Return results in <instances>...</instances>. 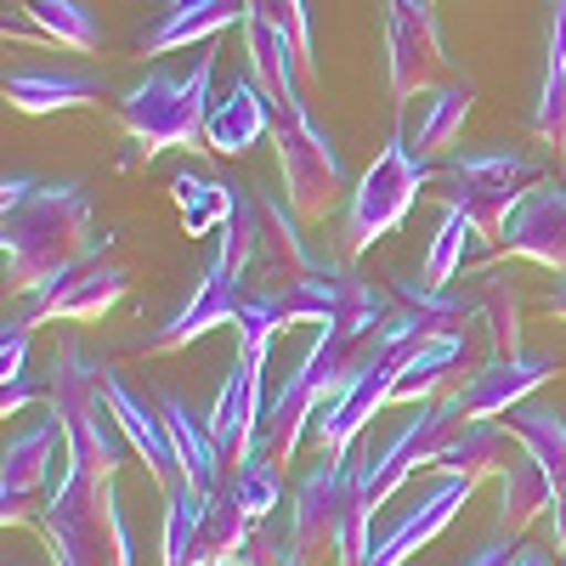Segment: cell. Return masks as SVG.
I'll use <instances>...</instances> for the list:
<instances>
[{"mask_svg": "<svg viewBox=\"0 0 566 566\" xmlns=\"http://www.w3.org/2000/svg\"><path fill=\"white\" fill-rule=\"evenodd\" d=\"M0 244H7V283L12 295H45L52 283L80 272L85 261H103L114 244L108 232L91 239V199L80 181H34L29 199L0 210Z\"/></svg>", "mask_w": 566, "mask_h": 566, "instance_id": "cell-1", "label": "cell"}, {"mask_svg": "<svg viewBox=\"0 0 566 566\" xmlns=\"http://www.w3.org/2000/svg\"><path fill=\"white\" fill-rule=\"evenodd\" d=\"M40 533L52 544L57 566H136L130 527L114 499V476L69 470V482L40 510Z\"/></svg>", "mask_w": 566, "mask_h": 566, "instance_id": "cell-2", "label": "cell"}, {"mask_svg": "<svg viewBox=\"0 0 566 566\" xmlns=\"http://www.w3.org/2000/svg\"><path fill=\"white\" fill-rule=\"evenodd\" d=\"M210 80H216V45H199L193 74H148L136 80L119 97V125L130 130V142H142L148 154L165 148H199L205 142V119H210Z\"/></svg>", "mask_w": 566, "mask_h": 566, "instance_id": "cell-3", "label": "cell"}, {"mask_svg": "<svg viewBox=\"0 0 566 566\" xmlns=\"http://www.w3.org/2000/svg\"><path fill=\"white\" fill-rule=\"evenodd\" d=\"M442 181H448L442 205H459L470 216V227H476V239L499 244L515 205L527 199V187L544 181V159H533L522 148H470L442 165Z\"/></svg>", "mask_w": 566, "mask_h": 566, "instance_id": "cell-4", "label": "cell"}, {"mask_svg": "<svg viewBox=\"0 0 566 566\" xmlns=\"http://www.w3.org/2000/svg\"><path fill=\"white\" fill-rule=\"evenodd\" d=\"M424 181H431V159H419V154L408 148V136L391 130V136H386V148H380V159L363 170L357 193L346 199V221H340V232H346V255H363V250L380 244L386 232L408 216V205L419 199V187H424Z\"/></svg>", "mask_w": 566, "mask_h": 566, "instance_id": "cell-5", "label": "cell"}, {"mask_svg": "<svg viewBox=\"0 0 566 566\" xmlns=\"http://www.w3.org/2000/svg\"><path fill=\"white\" fill-rule=\"evenodd\" d=\"M464 424V413L453 408V397H442V402H419V413L402 424V431L380 448V453H368L363 464H357V499L368 504V510H386L391 504V493L413 476V470H431L437 464V453L448 448V437Z\"/></svg>", "mask_w": 566, "mask_h": 566, "instance_id": "cell-6", "label": "cell"}, {"mask_svg": "<svg viewBox=\"0 0 566 566\" xmlns=\"http://www.w3.org/2000/svg\"><path fill=\"white\" fill-rule=\"evenodd\" d=\"M69 437L57 413L52 419H29L23 431L7 442V459H0V522H29L34 515V499H52L63 482H69Z\"/></svg>", "mask_w": 566, "mask_h": 566, "instance_id": "cell-7", "label": "cell"}, {"mask_svg": "<svg viewBox=\"0 0 566 566\" xmlns=\"http://www.w3.org/2000/svg\"><path fill=\"white\" fill-rule=\"evenodd\" d=\"M272 136H277V170H283V187H290V210L317 221L328 216V199L346 187V165L335 154V142H328L306 108L295 114H272Z\"/></svg>", "mask_w": 566, "mask_h": 566, "instance_id": "cell-8", "label": "cell"}, {"mask_svg": "<svg viewBox=\"0 0 566 566\" xmlns=\"http://www.w3.org/2000/svg\"><path fill=\"white\" fill-rule=\"evenodd\" d=\"M357 459H323L312 464V476L295 488V510H290V549H301L306 560L335 555V538L346 527V515L357 510Z\"/></svg>", "mask_w": 566, "mask_h": 566, "instance_id": "cell-9", "label": "cell"}, {"mask_svg": "<svg viewBox=\"0 0 566 566\" xmlns=\"http://www.w3.org/2000/svg\"><path fill=\"white\" fill-rule=\"evenodd\" d=\"M386 52H391V97L402 108L437 74H448V52H442L431 0H386Z\"/></svg>", "mask_w": 566, "mask_h": 566, "instance_id": "cell-10", "label": "cell"}, {"mask_svg": "<svg viewBox=\"0 0 566 566\" xmlns=\"http://www.w3.org/2000/svg\"><path fill=\"white\" fill-rule=\"evenodd\" d=\"M560 368H566L560 352L493 357V363H482V368L453 391V408H459L464 419H499V413H510L515 402H527V391H538L544 380H555Z\"/></svg>", "mask_w": 566, "mask_h": 566, "instance_id": "cell-11", "label": "cell"}, {"mask_svg": "<svg viewBox=\"0 0 566 566\" xmlns=\"http://www.w3.org/2000/svg\"><path fill=\"white\" fill-rule=\"evenodd\" d=\"M470 493H476V482H464V476H442V482H437L431 493H424L413 510H402L386 533H374V538H368L363 566H402L408 555H419V549L431 544V538L453 522V515L470 504Z\"/></svg>", "mask_w": 566, "mask_h": 566, "instance_id": "cell-12", "label": "cell"}, {"mask_svg": "<svg viewBox=\"0 0 566 566\" xmlns=\"http://www.w3.org/2000/svg\"><path fill=\"white\" fill-rule=\"evenodd\" d=\"M244 295H250V277L227 272L221 261H205V272H199V283H193V295L181 301V312H170V323H165L142 352H176V346L210 335V328H221V323H239Z\"/></svg>", "mask_w": 566, "mask_h": 566, "instance_id": "cell-13", "label": "cell"}, {"mask_svg": "<svg viewBox=\"0 0 566 566\" xmlns=\"http://www.w3.org/2000/svg\"><path fill=\"white\" fill-rule=\"evenodd\" d=\"M125 266H103V261H85L80 272H69L63 283H52L45 295L23 301V323H97L125 301Z\"/></svg>", "mask_w": 566, "mask_h": 566, "instance_id": "cell-14", "label": "cell"}, {"mask_svg": "<svg viewBox=\"0 0 566 566\" xmlns=\"http://www.w3.org/2000/svg\"><path fill=\"white\" fill-rule=\"evenodd\" d=\"M499 250L522 255V261H538L549 272H566V181L527 187V199L515 205Z\"/></svg>", "mask_w": 566, "mask_h": 566, "instance_id": "cell-15", "label": "cell"}, {"mask_svg": "<svg viewBox=\"0 0 566 566\" xmlns=\"http://www.w3.org/2000/svg\"><path fill=\"white\" fill-rule=\"evenodd\" d=\"M261 368H266V363H250V357L239 352V357H232V368H227V380H221V391H216V402H210V413H205L227 470L255 448V431H261V419H266Z\"/></svg>", "mask_w": 566, "mask_h": 566, "instance_id": "cell-16", "label": "cell"}, {"mask_svg": "<svg viewBox=\"0 0 566 566\" xmlns=\"http://www.w3.org/2000/svg\"><path fill=\"white\" fill-rule=\"evenodd\" d=\"M103 397H108V408H114V419H119L130 453H142V464H148V476H154L165 493L181 488V464H176V442H170L165 408L142 402V397L119 380V368H108V363H103Z\"/></svg>", "mask_w": 566, "mask_h": 566, "instance_id": "cell-17", "label": "cell"}, {"mask_svg": "<svg viewBox=\"0 0 566 566\" xmlns=\"http://www.w3.org/2000/svg\"><path fill=\"white\" fill-rule=\"evenodd\" d=\"M103 97V74L63 69V63H18L7 69V103L18 114H52V108H91Z\"/></svg>", "mask_w": 566, "mask_h": 566, "instance_id": "cell-18", "label": "cell"}, {"mask_svg": "<svg viewBox=\"0 0 566 566\" xmlns=\"http://www.w3.org/2000/svg\"><path fill=\"white\" fill-rule=\"evenodd\" d=\"M244 18H250V0H170L159 23L136 40V52L165 57V52H181V45H210L221 29L244 23Z\"/></svg>", "mask_w": 566, "mask_h": 566, "instance_id": "cell-19", "label": "cell"}, {"mask_svg": "<svg viewBox=\"0 0 566 566\" xmlns=\"http://www.w3.org/2000/svg\"><path fill=\"white\" fill-rule=\"evenodd\" d=\"M266 130H272V103L261 97V85L250 74L232 80L227 97H216L210 119H205V142L216 154H250Z\"/></svg>", "mask_w": 566, "mask_h": 566, "instance_id": "cell-20", "label": "cell"}, {"mask_svg": "<svg viewBox=\"0 0 566 566\" xmlns=\"http://www.w3.org/2000/svg\"><path fill=\"white\" fill-rule=\"evenodd\" d=\"M7 34L63 45V52H97L103 45L97 23H91L80 0H23V12H7Z\"/></svg>", "mask_w": 566, "mask_h": 566, "instance_id": "cell-21", "label": "cell"}, {"mask_svg": "<svg viewBox=\"0 0 566 566\" xmlns=\"http://www.w3.org/2000/svg\"><path fill=\"white\" fill-rule=\"evenodd\" d=\"M165 408V424H170V442H176V464H181V482H193L199 493H216L221 476H227V464H221V448L210 437V419H199L193 408H187L181 397H159Z\"/></svg>", "mask_w": 566, "mask_h": 566, "instance_id": "cell-22", "label": "cell"}, {"mask_svg": "<svg viewBox=\"0 0 566 566\" xmlns=\"http://www.w3.org/2000/svg\"><path fill=\"white\" fill-rule=\"evenodd\" d=\"M470 103H476L470 80H453V85H442V91H424V97H419V114H413V119H402L397 130L408 136V148H413L419 159H431V154H442L448 142L464 130Z\"/></svg>", "mask_w": 566, "mask_h": 566, "instance_id": "cell-23", "label": "cell"}, {"mask_svg": "<svg viewBox=\"0 0 566 566\" xmlns=\"http://www.w3.org/2000/svg\"><path fill=\"white\" fill-rule=\"evenodd\" d=\"M499 499H504V510H499V527L504 533H522L538 510H549L555 499H560V488H555V476L527 453V448H515L510 459H504V470H499Z\"/></svg>", "mask_w": 566, "mask_h": 566, "instance_id": "cell-24", "label": "cell"}, {"mask_svg": "<svg viewBox=\"0 0 566 566\" xmlns=\"http://www.w3.org/2000/svg\"><path fill=\"white\" fill-rule=\"evenodd\" d=\"M510 459V424H493V419H464L459 431L448 437V448L437 453L431 470L442 476H464V482H482L493 470H504Z\"/></svg>", "mask_w": 566, "mask_h": 566, "instance_id": "cell-25", "label": "cell"}, {"mask_svg": "<svg viewBox=\"0 0 566 566\" xmlns=\"http://www.w3.org/2000/svg\"><path fill=\"white\" fill-rule=\"evenodd\" d=\"M549 57H544V85H538V108H533V130L544 148H566V0H549Z\"/></svg>", "mask_w": 566, "mask_h": 566, "instance_id": "cell-26", "label": "cell"}, {"mask_svg": "<svg viewBox=\"0 0 566 566\" xmlns=\"http://www.w3.org/2000/svg\"><path fill=\"white\" fill-rule=\"evenodd\" d=\"M504 424H510V437L549 470L560 499H566V419L555 408H538V402H515Z\"/></svg>", "mask_w": 566, "mask_h": 566, "instance_id": "cell-27", "label": "cell"}, {"mask_svg": "<svg viewBox=\"0 0 566 566\" xmlns=\"http://www.w3.org/2000/svg\"><path fill=\"white\" fill-rule=\"evenodd\" d=\"M170 193L181 205V227L193 232V239H210V232H221V221L232 216L239 187H227L216 176H199V170H176L170 176Z\"/></svg>", "mask_w": 566, "mask_h": 566, "instance_id": "cell-28", "label": "cell"}, {"mask_svg": "<svg viewBox=\"0 0 566 566\" xmlns=\"http://www.w3.org/2000/svg\"><path fill=\"white\" fill-rule=\"evenodd\" d=\"M464 290L476 295L499 357H522V317H515L522 312V295H515V277L510 272H476V277H464Z\"/></svg>", "mask_w": 566, "mask_h": 566, "instance_id": "cell-29", "label": "cell"}, {"mask_svg": "<svg viewBox=\"0 0 566 566\" xmlns=\"http://www.w3.org/2000/svg\"><path fill=\"white\" fill-rule=\"evenodd\" d=\"M205 504H210V493H199L193 482L165 493V566H205V555H199Z\"/></svg>", "mask_w": 566, "mask_h": 566, "instance_id": "cell-30", "label": "cell"}, {"mask_svg": "<svg viewBox=\"0 0 566 566\" xmlns=\"http://www.w3.org/2000/svg\"><path fill=\"white\" fill-rule=\"evenodd\" d=\"M221 493H227L232 504H239V510L250 515V522H266V515L277 510V493H283V488H277V464H272L266 453H255V448H250V453H244V459L221 476Z\"/></svg>", "mask_w": 566, "mask_h": 566, "instance_id": "cell-31", "label": "cell"}, {"mask_svg": "<svg viewBox=\"0 0 566 566\" xmlns=\"http://www.w3.org/2000/svg\"><path fill=\"white\" fill-rule=\"evenodd\" d=\"M470 239H476V227H470V216L459 205H442V227H437V239H431V255H424V272L419 283H431V290H453V277L464 272V250ZM482 244V239H476Z\"/></svg>", "mask_w": 566, "mask_h": 566, "instance_id": "cell-32", "label": "cell"}, {"mask_svg": "<svg viewBox=\"0 0 566 566\" xmlns=\"http://www.w3.org/2000/svg\"><path fill=\"white\" fill-rule=\"evenodd\" d=\"M250 18H266V23H277V29H290V40H295V52H301V69H306V80H312V12H306V0H250Z\"/></svg>", "mask_w": 566, "mask_h": 566, "instance_id": "cell-33", "label": "cell"}, {"mask_svg": "<svg viewBox=\"0 0 566 566\" xmlns=\"http://www.w3.org/2000/svg\"><path fill=\"white\" fill-rule=\"evenodd\" d=\"M23 363H29V323L7 317V335H0V380L18 386L23 380Z\"/></svg>", "mask_w": 566, "mask_h": 566, "instance_id": "cell-34", "label": "cell"}, {"mask_svg": "<svg viewBox=\"0 0 566 566\" xmlns=\"http://www.w3.org/2000/svg\"><path fill=\"white\" fill-rule=\"evenodd\" d=\"M515 555H522V549H510L504 533H499V538H488L476 555H470V566H515Z\"/></svg>", "mask_w": 566, "mask_h": 566, "instance_id": "cell-35", "label": "cell"}, {"mask_svg": "<svg viewBox=\"0 0 566 566\" xmlns=\"http://www.w3.org/2000/svg\"><path fill=\"white\" fill-rule=\"evenodd\" d=\"M29 402H34V386H29V380H18V386L0 391V413H7V419H12V413H23Z\"/></svg>", "mask_w": 566, "mask_h": 566, "instance_id": "cell-36", "label": "cell"}, {"mask_svg": "<svg viewBox=\"0 0 566 566\" xmlns=\"http://www.w3.org/2000/svg\"><path fill=\"white\" fill-rule=\"evenodd\" d=\"M266 560H272V566H312V560H306L301 549H290V544H272V549H266Z\"/></svg>", "mask_w": 566, "mask_h": 566, "instance_id": "cell-37", "label": "cell"}, {"mask_svg": "<svg viewBox=\"0 0 566 566\" xmlns=\"http://www.w3.org/2000/svg\"><path fill=\"white\" fill-rule=\"evenodd\" d=\"M216 566H272V560H261V544H250L244 555H227V560H216Z\"/></svg>", "mask_w": 566, "mask_h": 566, "instance_id": "cell-38", "label": "cell"}, {"mask_svg": "<svg viewBox=\"0 0 566 566\" xmlns=\"http://www.w3.org/2000/svg\"><path fill=\"white\" fill-rule=\"evenodd\" d=\"M555 544H560V555H566V499H555Z\"/></svg>", "mask_w": 566, "mask_h": 566, "instance_id": "cell-39", "label": "cell"}, {"mask_svg": "<svg viewBox=\"0 0 566 566\" xmlns=\"http://www.w3.org/2000/svg\"><path fill=\"white\" fill-rule=\"evenodd\" d=\"M544 312H555V317H566V290H560V295H544Z\"/></svg>", "mask_w": 566, "mask_h": 566, "instance_id": "cell-40", "label": "cell"}, {"mask_svg": "<svg viewBox=\"0 0 566 566\" xmlns=\"http://www.w3.org/2000/svg\"><path fill=\"white\" fill-rule=\"evenodd\" d=\"M515 566H544V555L538 549H522V555H515Z\"/></svg>", "mask_w": 566, "mask_h": 566, "instance_id": "cell-41", "label": "cell"}]
</instances>
